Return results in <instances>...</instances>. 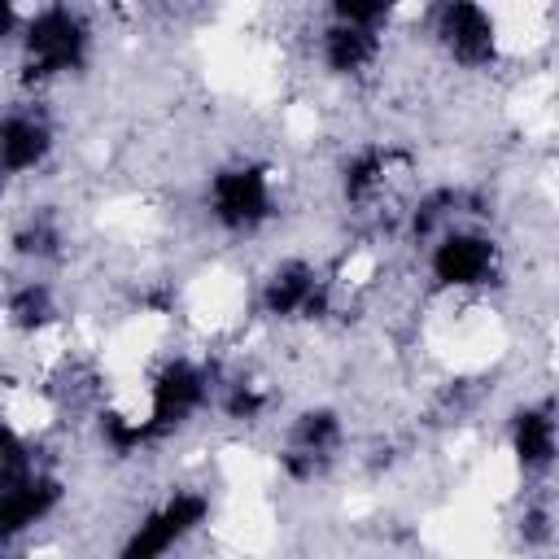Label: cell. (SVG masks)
Returning a JSON list of instances; mask_svg holds the SVG:
<instances>
[{
    "mask_svg": "<svg viewBox=\"0 0 559 559\" xmlns=\"http://www.w3.org/2000/svg\"><path fill=\"white\" fill-rule=\"evenodd\" d=\"M13 39H17L22 61L35 79H57V74H70L83 66L92 31L74 9L48 4V9H35L31 17H22Z\"/></svg>",
    "mask_w": 559,
    "mask_h": 559,
    "instance_id": "1",
    "label": "cell"
},
{
    "mask_svg": "<svg viewBox=\"0 0 559 559\" xmlns=\"http://www.w3.org/2000/svg\"><path fill=\"white\" fill-rule=\"evenodd\" d=\"M210 515V498L197 489H179L153 511L140 515V524L127 533L118 559H166L175 546H183Z\"/></svg>",
    "mask_w": 559,
    "mask_h": 559,
    "instance_id": "2",
    "label": "cell"
},
{
    "mask_svg": "<svg viewBox=\"0 0 559 559\" xmlns=\"http://www.w3.org/2000/svg\"><path fill=\"white\" fill-rule=\"evenodd\" d=\"M205 205H210V214H214L218 227H227V231H253L258 223L271 218V179H266L262 166H249V162L223 166L210 179Z\"/></svg>",
    "mask_w": 559,
    "mask_h": 559,
    "instance_id": "3",
    "label": "cell"
},
{
    "mask_svg": "<svg viewBox=\"0 0 559 559\" xmlns=\"http://www.w3.org/2000/svg\"><path fill=\"white\" fill-rule=\"evenodd\" d=\"M432 39L463 70L493 66V57H498V22H493V13L480 9V4H467V0L441 4L432 13Z\"/></svg>",
    "mask_w": 559,
    "mask_h": 559,
    "instance_id": "4",
    "label": "cell"
},
{
    "mask_svg": "<svg viewBox=\"0 0 559 559\" xmlns=\"http://www.w3.org/2000/svg\"><path fill=\"white\" fill-rule=\"evenodd\" d=\"M210 397V376L188 362V358H170L153 384H148V411H144V424L153 437H166L170 428H179L188 415H197Z\"/></svg>",
    "mask_w": 559,
    "mask_h": 559,
    "instance_id": "5",
    "label": "cell"
},
{
    "mask_svg": "<svg viewBox=\"0 0 559 559\" xmlns=\"http://www.w3.org/2000/svg\"><path fill=\"white\" fill-rule=\"evenodd\" d=\"M61 507V480L48 472H35L22 454H9L4 467V493H0V524L4 537H17L35 524H44Z\"/></svg>",
    "mask_w": 559,
    "mask_h": 559,
    "instance_id": "6",
    "label": "cell"
},
{
    "mask_svg": "<svg viewBox=\"0 0 559 559\" xmlns=\"http://www.w3.org/2000/svg\"><path fill=\"white\" fill-rule=\"evenodd\" d=\"M432 280L445 288H480L498 275V245L467 227H445L428 253Z\"/></svg>",
    "mask_w": 559,
    "mask_h": 559,
    "instance_id": "7",
    "label": "cell"
},
{
    "mask_svg": "<svg viewBox=\"0 0 559 559\" xmlns=\"http://www.w3.org/2000/svg\"><path fill=\"white\" fill-rule=\"evenodd\" d=\"M328 306V288L319 280V271L301 258H288L271 271V280L262 284V310L271 319H314Z\"/></svg>",
    "mask_w": 559,
    "mask_h": 559,
    "instance_id": "8",
    "label": "cell"
},
{
    "mask_svg": "<svg viewBox=\"0 0 559 559\" xmlns=\"http://www.w3.org/2000/svg\"><path fill=\"white\" fill-rule=\"evenodd\" d=\"M48 153H52V127L35 109L13 105L0 122V166L9 175H31L48 162Z\"/></svg>",
    "mask_w": 559,
    "mask_h": 559,
    "instance_id": "9",
    "label": "cell"
},
{
    "mask_svg": "<svg viewBox=\"0 0 559 559\" xmlns=\"http://www.w3.org/2000/svg\"><path fill=\"white\" fill-rule=\"evenodd\" d=\"M380 31H367V26H345V22H328L323 26V39H319V57L332 74L341 79H354L362 70H371L380 61Z\"/></svg>",
    "mask_w": 559,
    "mask_h": 559,
    "instance_id": "10",
    "label": "cell"
},
{
    "mask_svg": "<svg viewBox=\"0 0 559 559\" xmlns=\"http://www.w3.org/2000/svg\"><path fill=\"white\" fill-rule=\"evenodd\" d=\"M511 450L524 472H546L559 459V419L542 406H524L511 419Z\"/></svg>",
    "mask_w": 559,
    "mask_h": 559,
    "instance_id": "11",
    "label": "cell"
},
{
    "mask_svg": "<svg viewBox=\"0 0 559 559\" xmlns=\"http://www.w3.org/2000/svg\"><path fill=\"white\" fill-rule=\"evenodd\" d=\"M341 445V415L328 411V406H314V411H301L297 424H293V454H310L319 463L332 459V450Z\"/></svg>",
    "mask_w": 559,
    "mask_h": 559,
    "instance_id": "12",
    "label": "cell"
},
{
    "mask_svg": "<svg viewBox=\"0 0 559 559\" xmlns=\"http://www.w3.org/2000/svg\"><path fill=\"white\" fill-rule=\"evenodd\" d=\"M9 323L17 332H39L44 323H52V293L44 284H22L9 297Z\"/></svg>",
    "mask_w": 559,
    "mask_h": 559,
    "instance_id": "13",
    "label": "cell"
},
{
    "mask_svg": "<svg viewBox=\"0 0 559 559\" xmlns=\"http://www.w3.org/2000/svg\"><path fill=\"white\" fill-rule=\"evenodd\" d=\"M328 17H332V22H345V26L380 31V26L393 17V9H389V4H367V0H336V4L328 9Z\"/></svg>",
    "mask_w": 559,
    "mask_h": 559,
    "instance_id": "14",
    "label": "cell"
}]
</instances>
